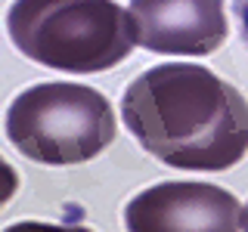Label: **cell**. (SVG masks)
I'll use <instances>...</instances> for the list:
<instances>
[{
    "instance_id": "6da1fadb",
    "label": "cell",
    "mask_w": 248,
    "mask_h": 232,
    "mask_svg": "<svg viewBox=\"0 0 248 232\" xmlns=\"http://www.w3.org/2000/svg\"><path fill=\"white\" fill-rule=\"evenodd\" d=\"M121 118L168 167L227 170L248 152V99L192 62H165L134 77L121 96Z\"/></svg>"
},
{
    "instance_id": "7a4b0ae2",
    "label": "cell",
    "mask_w": 248,
    "mask_h": 232,
    "mask_svg": "<svg viewBox=\"0 0 248 232\" xmlns=\"http://www.w3.org/2000/svg\"><path fill=\"white\" fill-rule=\"evenodd\" d=\"M6 31L22 56L68 74L108 72L137 46L130 13L115 0H13Z\"/></svg>"
},
{
    "instance_id": "3957f363",
    "label": "cell",
    "mask_w": 248,
    "mask_h": 232,
    "mask_svg": "<svg viewBox=\"0 0 248 232\" xmlns=\"http://www.w3.org/2000/svg\"><path fill=\"white\" fill-rule=\"evenodd\" d=\"M6 136L37 164H81L115 143V115L99 90L84 84H34L10 102Z\"/></svg>"
},
{
    "instance_id": "277c9868",
    "label": "cell",
    "mask_w": 248,
    "mask_h": 232,
    "mask_svg": "<svg viewBox=\"0 0 248 232\" xmlns=\"http://www.w3.org/2000/svg\"><path fill=\"white\" fill-rule=\"evenodd\" d=\"M242 204L211 183H158L124 207L127 232H239Z\"/></svg>"
},
{
    "instance_id": "5b68a950",
    "label": "cell",
    "mask_w": 248,
    "mask_h": 232,
    "mask_svg": "<svg viewBox=\"0 0 248 232\" xmlns=\"http://www.w3.org/2000/svg\"><path fill=\"white\" fill-rule=\"evenodd\" d=\"M137 44L165 56H208L227 41L223 0H130Z\"/></svg>"
},
{
    "instance_id": "8992f818",
    "label": "cell",
    "mask_w": 248,
    "mask_h": 232,
    "mask_svg": "<svg viewBox=\"0 0 248 232\" xmlns=\"http://www.w3.org/2000/svg\"><path fill=\"white\" fill-rule=\"evenodd\" d=\"M0 232H93L87 226H65V223H41V220H22Z\"/></svg>"
},
{
    "instance_id": "52a82bcc",
    "label": "cell",
    "mask_w": 248,
    "mask_h": 232,
    "mask_svg": "<svg viewBox=\"0 0 248 232\" xmlns=\"http://www.w3.org/2000/svg\"><path fill=\"white\" fill-rule=\"evenodd\" d=\"M16 192H19V174H16V167L0 155V207H3Z\"/></svg>"
},
{
    "instance_id": "ba28073f",
    "label": "cell",
    "mask_w": 248,
    "mask_h": 232,
    "mask_svg": "<svg viewBox=\"0 0 248 232\" xmlns=\"http://www.w3.org/2000/svg\"><path fill=\"white\" fill-rule=\"evenodd\" d=\"M232 15H236V22H239L242 44L248 46V0H232Z\"/></svg>"
},
{
    "instance_id": "9c48e42d",
    "label": "cell",
    "mask_w": 248,
    "mask_h": 232,
    "mask_svg": "<svg viewBox=\"0 0 248 232\" xmlns=\"http://www.w3.org/2000/svg\"><path fill=\"white\" fill-rule=\"evenodd\" d=\"M242 232H248V204L242 207Z\"/></svg>"
}]
</instances>
